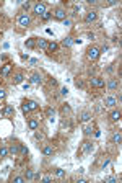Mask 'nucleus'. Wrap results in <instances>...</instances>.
<instances>
[{
    "label": "nucleus",
    "mask_w": 122,
    "mask_h": 183,
    "mask_svg": "<svg viewBox=\"0 0 122 183\" xmlns=\"http://www.w3.org/2000/svg\"><path fill=\"white\" fill-rule=\"evenodd\" d=\"M42 154L47 155V157H50V155H54V147L50 146V144H46L44 147H42Z\"/></svg>",
    "instance_id": "nucleus-17"
},
{
    "label": "nucleus",
    "mask_w": 122,
    "mask_h": 183,
    "mask_svg": "<svg viewBox=\"0 0 122 183\" xmlns=\"http://www.w3.org/2000/svg\"><path fill=\"white\" fill-rule=\"evenodd\" d=\"M46 114H47L49 118H54V116H56V110L54 108H47L46 110Z\"/></svg>",
    "instance_id": "nucleus-29"
},
{
    "label": "nucleus",
    "mask_w": 122,
    "mask_h": 183,
    "mask_svg": "<svg viewBox=\"0 0 122 183\" xmlns=\"http://www.w3.org/2000/svg\"><path fill=\"white\" fill-rule=\"evenodd\" d=\"M36 139H44V136H42L41 132H36Z\"/></svg>",
    "instance_id": "nucleus-40"
},
{
    "label": "nucleus",
    "mask_w": 122,
    "mask_h": 183,
    "mask_svg": "<svg viewBox=\"0 0 122 183\" xmlns=\"http://www.w3.org/2000/svg\"><path fill=\"white\" fill-rule=\"evenodd\" d=\"M67 13L65 11V8H62V7H59V8H56L54 10V13H52V17L56 18L57 21H64V20H67Z\"/></svg>",
    "instance_id": "nucleus-4"
},
{
    "label": "nucleus",
    "mask_w": 122,
    "mask_h": 183,
    "mask_svg": "<svg viewBox=\"0 0 122 183\" xmlns=\"http://www.w3.org/2000/svg\"><path fill=\"white\" fill-rule=\"evenodd\" d=\"M50 17H52V11H49V10H47V11H46V13H44V15H42L41 18H42L44 21H47V20H50Z\"/></svg>",
    "instance_id": "nucleus-31"
},
{
    "label": "nucleus",
    "mask_w": 122,
    "mask_h": 183,
    "mask_svg": "<svg viewBox=\"0 0 122 183\" xmlns=\"http://www.w3.org/2000/svg\"><path fill=\"white\" fill-rule=\"evenodd\" d=\"M109 164H111V159H106L104 162H103V168H104V167H107Z\"/></svg>",
    "instance_id": "nucleus-37"
},
{
    "label": "nucleus",
    "mask_w": 122,
    "mask_h": 183,
    "mask_svg": "<svg viewBox=\"0 0 122 183\" xmlns=\"http://www.w3.org/2000/svg\"><path fill=\"white\" fill-rule=\"evenodd\" d=\"M13 114H15V108H13L11 105H7L5 108H3V116H5V118H11Z\"/></svg>",
    "instance_id": "nucleus-11"
},
{
    "label": "nucleus",
    "mask_w": 122,
    "mask_h": 183,
    "mask_svg": "<svg viewBox=\"0 0 122 183\" xmlns=\"http://www.w3.org/2000/svg\"><path fill=\"white\" fill-rule=\"evenodd\" d=\"M106 182H109V183H116V182H117V178H116V177H107V178H106Z\"/></svg>",
    "instance_id": "nucleus-35"
},
{
    "label": "nucleus",
    "mask_w": 122,
    "mask_h": 183,
    "mask_svg": "<svg viewBox=\"0 0 122 183\" xmlns=\"http://www.w3.org/2000/svg\"><path fill=\"white\" fill-rule=\"evenodd\" d=\"M21 7H23V8H26V10H28V8H29V3H28V2H26V3H21Z\"/></svg>",
    "instance_id": "nucleus-41"
},
{
    "label": "nucleus",
    "mask_w": 122,
    "mask_h": 183,
    "mask_svg": "<svg viewBox=\"0 0 122 183\" xmlns=\"http://www.w3.org/2000/svg\"><path fill=\"white\" fill-rule=\"evenodd\" d=\"M7 98V90L5 88H0V100H5Z\"/></svg>",
    "instance_id": "nucleus-33"
},
{
    "label": "nucleus",
    "mask_w": 122,
    "mask_h": 183,
    "mask_svg": "<svg viewBox=\"0 0 122 183\" xmlns=\"http://www.w3.org/2000/svg\"><path fill=\"white\" fill-rule=\"evenodd\" d=\"M31 83H33V85H39V83H42V77H41V74L34 72V74L31 75Z\"/></svg>",
    "instance_id": "nucleus-13"
},
{
    "label": "nucleus",
    "mask_w": 122,
    "mask_h": 183,
    "mask_svg": "<svg viewBox=\"0 0 122 183\" xmlns=\"http://www.w3.org/2000/svg\"><path fill=\"white\" fill-rule=\"evenodd\" d=\"M36 46H38L39 49L46 51V49H47V46H49V41L44 39V38H39V39H36Z\"/></svg>",
    "instance_id": "nucleus-9"
},
{
    "label": "nucleus",
    "mask_w": 122,
    "mask_h": 183,
    "mask_svg": "<svg viewBox=\"0 0 122 183\" xmlns=\"http://www.w3.org/2000/svg\"><path fill=\"white\" fill-rule=\"evenodd\" d=\"M23 182H25V177H20V175L13 177V183H23Z\"/></svg>",
    "instance_id": "nucleus-32"
},
{
    "label": "nucleus",
    "mask_w": 122,
    "mask_h": 183,
    "mask_svg": "<svg viewBox=\"0 0 122 183\" xmlns=\"http://www.w3.org/2000/svg\"><path fill=\"white\" fill-rule=\"evenodd\" d=\"M109 118H111V121H121V110H112L111 113H109Z\"/></svg>",
    "instance_id": "nucleus-14"
},
{
    "label": "nucleus",
    "mask_w": 122,
    "mask_h": 183,
    "mask_svg": "<svg viewBox=\"0 0 122 183\" xmlns=\"http://www.w3.org/2000/svg\"><path fill=\"white\" fill-rule=\"evenodd\" d=\"M0 69H2V65H0Z\"/></svg>",
    "instance_id": "nucleus-42"
},
{
    "label": "nucleus",
    "mask_w": 122,
    "mask_h": 183,
    "mask_svg": "<svg viewBox=\"0 0 122 183\" xmlns=\"http://www.w3.org/2000/svg\"><path fill=\"white\" fill-rule=\"evenodd\" d=\"M28 128L31 129V131H36L39 128V120L38 118H29V121H28Z\"/></svg>",
    "instance_id": "nucleus-10"
},
{
    "label": "nucleus",
    "mask_w": 122,
    "mask_h": 183,
    "mask_svg": "<svg viewBox=\"0 0 122 183\" xmlns=\"http://www.w3.org/2000/svg\"><path fill=\"white\" fill-rule=\"evenodd\" d=\"M33 10H34V13H36L38 17H42L46 11H47V7H46V3H42V2H41V3H36V5H34Z\"/></svg>",
    "instance_id": "nucleus-6"
},
{
    "label": "nucleus",
    "mask_w": 122,
    "mask_h": 183,
    "mask_svg": "<svg viewBox=\"0 0 122 183\" xmlns=\"http://www.w3.org/2000/svg\"><path fill=\"white\" fill-rule=\"evenodd\" d=\"M41 180H42V182H50V175H44Z\"/></svg>",
    "instance_id": "nucleus-38"
},
{
    "label": "nucleus",
    "mask_w": 122,
    "mask_h": 183,
    "mask_svg": "<svg viewBox=\"0 0 122 183\" xmlns=\"http://www.w3.org/2000/svg\"><path fill=\"white\" fill-rule=\"evenodd\" d=\"M7 155H8V147H5V146H0V159H5Z\"/></svg>",
    "instance_id": "nucleus-26"
},
{
    "label": "nucleus",
    "mask_w": 122,
    "mask_h": 183,
    "mask_svg": "<svg viewBox=\"0 0 122 183\" xmlns=\"http://www.w3.org/2000/svg\"><path fill=\"white\" fill-rule=\"evenodd\" d=\"M85 136H91V134H93L94 132V129H93V126H86V128H85Z\"/></svg>",
    "instance_id": "nucleus-28"
},
{
    "label": "nucleus",
    "mask_w": 122,
    "mask_h": 183,
    "mask_svg": "<svg viewBox=\"0 0 122 183\" xmlns=\"http://www.w3.org/2000/svg\"><path fill=\"white\" fill-rule=\"evenodd\" d=\"M11 67H13L11 64H5V65H2V69H0V75H2V77H7V75L11 72Z\"/></svg>",
    "instance_id": "nucleus-12"
},
{
    "label": "nucleus",
    "mask_w": 122,
    "mask_h": 183,
    "mask_svg": "<svg viewBox=\"0 0 122 183\" xmlns=\"http://www.w3.org/2000/svg\"><path fill=\"white\" fill-rule=\"evenodd\" d=\"M117 87H119V79H116V77L107 82V88H109V90L114 92V90H117Z\"/></svg>",
    "instance_id": "nucleus-15"
},
{
    "label": "nucleus",
    "mask_w": 122,
    "mask_h": 183,
    "mask_svg": "<svg viewBox=\"0 0 122 183\" xmlns=\"http://www.w3.org/2000/svg\"><path fill=\"white\" fill-rule=\"evenodd\" d=\"M75 85H77V88H83L85 83L82 82V80H75Z\"/></svg>",
    "instance_id": "nucleus-34"
},
{
    "label": "nucleus",
    "mask_w": 122,
    "mask_h": 183,
    "mask_svg": "<svg viewBox=\"0 0 122 183\" xmlns=\"http://www.w3.org/2000/svg\"><path fill=\"white\" fill-rule=\"evenodd\" d=\"M64 23H65V26H70V25H72V21H70L68 18H67V20H64Z\"/></svg>",
    "instance_id": "nucleus-39"
},
{
    "label": "nucleus",
    "mask_w": 122,
    "mask_h": 183,
    "mask_svg": "<svg viewBox=\"0 0 122 183\" xmlns=\"http://www.w3.org/2000/svg\"><path fill=\"white\" fill-rule=\"evenodd\" d=\"M25 180H34V170L28 168V170L25 172Z\"/></svg>",
    "instance_id": "nucleus-25"
},
{
    "label": "nucleus",
    "mask_w": 122,
    "mask_h": 183,
    "mask_svg": "<svg viewBox=\"0 0 122 183\" xmlns=\"http://www.w3.org/2000/svg\"><path fill=\"white\" fill-rule=\"evenodd\" d=\"M122 141V132L121 131H114L112 132V136H111V142L112 144H121Z\"/></svg>",
    "instance_id": "nucleus-8"
},
{
    "label": "nucleus",
    "mask_w": 122,
    "mask_h": 183,
    "mask_svg": "<svg viewBox=\"0 0 122 183\" xmlns=\"http://www.w3.org/2000/svg\"><path fill=\"white\" fill-rule=\"evenodd\" d=\"M104 105L106 106H109V108H114L117 105V102H116V98L114 97H106L104 98Z\"/></svg>",
    "instance_id": "nucleus-16"
},
{
    "label": "nucleus",
    "mask_w": 122,
    "mask_h": 183,
    "mask_svg": "<svg viewBox=\"0 0 122 183\" xmlns=\"http://www.w3.org/2000/svg\"><path fill=\"white\" fill-rule=\"evenodd\" d=\"M25 46H26L28 49H33L34 46H36V38H29V39H26V43H25Z\"/></svg>",
    "instance_id": "nucleus-24"
},
{
    "label": "nucleus",
    "mask_w": 122,
    "mask_h": 183,
    "mask_svg": "<svg viewBox=\"0 0 122 183\" xmlns=\"http://www.w3.org/2000/svg\"><path fill=\"white\" fill-rule=\"evenodd\" d=\"M23 80H25V75H23L21 72H18V74H15V77H13V85H20Z\"/></svg>",
    "instance_id": "nucleus-20"
},
{
    "label": "nucleus",
    "mask_w": 122,
    "mask_h": 183,
    "mask_svg": "<svg viewBox=\"0 0 122 183\" xmlns=\"http://www.w3.org/2000/svg\"><path fill=\"white\" fill-rule=\"evenodd\" d=\"M54 173H56L57 178H64V177H65V170H62V168H56Z\"/></svg>",
    "instance_id": "nucleus-27"
},
{
    "label": "nucleus",
    "mask_w": 122,
    "mask_h": 183,
    "mask_svg": "<svg viewBox=\"0 0 122 183\" xmlns=\"http://www.w3.org/2000/svg\"><path fill=\"white\" fill-rule=\"evenodd\" d=\"M17 23H18V26H21V28H28L29 26V23H31V18H29L28 13H20L17 18Z\"/></svg>",
    "instance_id": "nucleus-2"
},
{
    "label": "nucleus",
    "mask_w": 122,
    "mask_h": 183,
    "mask_svg": "<svg viewBox=\"0 0 122 183\" xmlns=\"http://www.w3.org/2000/svg\"><path fill=\"white\" fill-rule=\"evenodd\" d=\"M62 44L65 46V47H70V46L75 44V39H73L72 36H65V38L62 39Z\"/></svg>",
    "instance_id": "nucleus-19"
},
{
    "label": "nucleus",
    "mask_w": 122,
    "mask_h": 183,
    "mask_svg": "<svg viewBox=\"0 0 122 183\" xmlns=\"http://www.w3.org/2000/svg\"><path fill=\"white\" fill-rule=\"evenodd\" d=\"M20 155H28V147H25L23 144H20Z\"/></svg>",
    "instance_id": "nucleus-30"
},
{
    "label": "nucleus",
    "mask_w": 122,
    "mask_h": 183,
    "mask_svg": "<svg viewBox=\"0 0 122 183\" xmlns=\"http://www.w3.org/2000/svg\"><path fill=\"white\" fill-rule=\"evenodd\" d=\"M8 154L11 155H20V144H11L8 149Z\"/></svg>",
    "instance_id": "nucleus-18"
},
{
    "label": "nucleus",
    "mask_w": 122,
    "mask_h": 183,
    "mask_svg": "<svg viewBox=\"0 0 122 183\" xmlns=\"http://www.w3.org/2000/svg\"><path fill=\"white\" fill-rule=\"evenodd\" d=\"M82 150H83L85 154L91 152V150H93V144H91V142H83V146H82Z\"/></svg>",
    "instance_id": "nucleus-21"
},
{
    "label": "nucleus",
    "mask_w": 122,
    "mask_h": 183,
    "mask_svg": "<svg viewBox=\"0 0 122 183\" xmlns=\"http://www.w3.org/2000/svg\"><path fill=\"white\" fill-rule=\"evenodd\" d=\"M38 102H34V100H26V102H23L21 105V110H23V113L25 114H28L31 113V111H34V110H38Z\"/></svg>",
    "instance_id": "nucleus-1"
},
{
    "label": "nucleus",
    "mask_w": 122,
    "mask_h": 183,
    "mask_svg": "<svg viewBox=\"0 0 122 183\" xmlns=\"http://www.w3.org/2000/svg\"><path fill=\"white\" fill-rule=\"evenodd\" d=\"M91 120V113L90 111H83V113L80 114V121H83V123H86V121Z\"/></svg>",
    "instance_id": "nucleus-22"
},
{
    "label": "nucleus",
    "mask_w": 122,
    "mask_h": 183,
    "mask_svg": "<svg viewBox=\"0 0 122 183\" xmlns=\"http://www.w3.org/2000/svg\"><path fill=\"white\" fill-rule=\"evenodd\" d=\"M98 20V13L94 10H91V11H88L86 13V17H85V21L86 23H93V21H96Z\"/></svg>",
    "instance_id": "nucleus-7"
},
{
    "label": "nucleus",
    "mask_w": 122,
    "mask_h": 183,
    "mask_svg": "<svg viewBox=\"0 0 122 183\" xmlns=\"http://www.w3.org/2000/svg\"><path fill=\"white\" fill-rule=\"evenodd\" d=\"M99 56H101L99 47H96V46H90L88 51H86V57H88L90 61H96Z\"/></svg>",
    "instance_id": "nucleus-3"
},
{
    "label": "nucleus",
    "mask_w": 122,
    "mask_h": 183,
    "mask_svg": "<svg viewBox=\"0 0 122 183\" xmlns=\"http://www.w3.org/2000/svg\"><path fill=\"white\" fill-rule=\"evenodd\" d=\"M47 51H49V52H57V51H59V44H57V43H54V41H52V43H49V46H47Z\"/></svg>",
    "instance_id": "nucleus-23"
},
{
    "label": "nucleus",
    "mask_w": 122,
    "mask_h": 183,
    "mask_svg": "<svg viewBox=\"0 0 122 183\" xmlns=\"http://www.w3.org/2000/svg\"><path fill=\"white\" fill-rule=\"evenodd\" d=\"M60 93L64 95V97H67V95H68V90H67L65 87H62V88H60Z\"/></svg>",
    "instance_id": "nucleus-36"
},
{
    "label": "nucleus",
    "mask_w": 122,
    "mask_h": 183,
    "mask_svg": "<svg viewBox=\"0 0 122 183\" xmlns=\"http://www.w3.org/2000/svg\"><path fill=\"white\" fill-rule=\"evenodd\" d=\"M90 83H91V87H94V88H103V87L106 85V82L103 77H91V79H90Z\"/></svg>",
    "instance_id": "nucleus-5"
}]
</instances>
